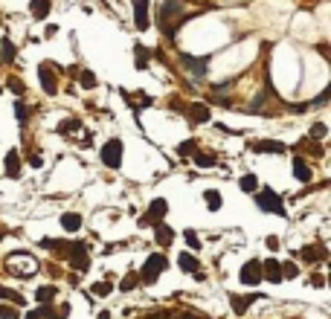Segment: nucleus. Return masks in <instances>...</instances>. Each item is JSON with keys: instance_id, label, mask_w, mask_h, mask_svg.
Here are the masks:
<instances>
[{"instance_id": "nucleus-35", "label": "nucleus", "mask_w": 331, "mask_h": 319, "mask_svg": "<svg viewBox=\"0 0 331 319\" xmlns=\"http://www.w3.org/2000/svg\"><path fill=\"white\" fill-rule=\"evenodd\" d=\"M15 116H18V122L20 125H27V105H24V102H15Z\"/></svg>"}, {"instance_id": "nucleus-29", "label": "nucleus", "mask_w": 331, "mask_h": 319, "mask_svg": "<svg viewBox=\"0 0 331 319\" xmlns=\"http://www.w3.org/2000/svg\"><path fill=\"white\" fill-rule=\"evenodd\" d=\"M79 81H81V87H84V90H93V87H96V76H93L90 70H81V73H79Z\"/></svg>"}, {"instance_id": "nucleus-32", "label": "nucleus", "mask_w": 331, "mask_h": 319, "mask_svg": "<svg viewBox=\"0 0 331 319\" xmlns=\"http://www.w3.org/2000/svg\"><path fill=\"white\" fill-rule=\"evenodd\" d=\"M195 151H197V142L195 140H186V142H180V145H178L180 157H189V154H195Z\"/></svg>"}, {"instance_id": "nucleus-33", "label": "nucleus", "mask_w": 331, "mask_h": 319, "mask_svg": "<svg viewBox=\"0 0 331 319\" xmlns=\"http://www.w3.org/2000/svg\"><path fill=\"white\" fill-rule=\"evenodd\" d=\"M90 290H93V296H107V293L114 290V284H111V282H96Z\"/></svg>"}, {"instance_id": "nucleus-41", "label": "nucleus", "mask_w": 331, "mask_h": 319, "mask_svg": "<svg viewBox=\"0 0 331 319\" xmlns=\"http://www.w3.org/2000/svg\"><path fill=\"white\" fill-rule=\"evenodd\" d=\"M9 87L15 90V93H18V96H24V84H20L18 79H9Z\"/></svg>"}, {"instance_id": "nucleus-25", "label": "nucleus", "mask_w": 331, "mask_h": 319, "mask_svg": "<svg viewBox=\"0 0 331 319\" xmlns=\"http://www.w3.org/2000/svg\"><path fill=\"white\" fill-rule=\"evenodd\" d=\"M238 186H241V192H247V195H253V192L259 189V180H256V174H244Z\"/></svg>"}, {"instance_id": "nucleus-21", "label": "nucleus", "mask_w": 331, "mask_h": 319, "mask_svg": "<svg viewBox=\"0 0 331 319\" xmlns=\"http://www.w3.org/2000/svg\"><path fill=\"white\" fill-rule=\"evenodd\" d=\"M0 61H3V64L15 61V44H12L9 38H3V41H0Z\"/></svg>"}, {"instance_id": "nucleus-19", "label": "nucleus", "mask_w": 331, "mask_h": 319, "mask_svg": "<svg viewBox=\"0 0 331 319\" xmlns=\"http://www.w3.org/2000/svg\"><path fill=\"white\" fill-rule=\"evenodd\" d=\"M189 116H192L195 122H209V107L195 102V105H189Z\"/></svg>"}, {"instance_id": "nucleus-27", "label": "nucleus", "mask_w": 331, "mask_h": 319, "mask_svg": "<svg viewBox=\"0 0 331 319\" xmlns=\"http://www.w3.org/2000/svg\"><path fill=\"white\" fill-rule=\"evenodd\" d=\"M137 284H140V276H137V273H128L125 279L119 282V290H122V293H128V290H134Z\"/></svg>"}, {"instance_id": "nucleus-24", "label": "nucleus", "mask_w": 331, "mask_h": 319, "mask_svg": "<svg viewBox=\"0 0 331 319\" xmlns=\"http://www.w3.org/2000/svg\"><path fill=\"white\" fill-rule=\"evenodd\" d=\"M24 319H53V308H50V305H41V308L29 310Z\"/></svg>"}, {"instance_id": "nucleus-23", "label": "nucleus", "mask_w": 331, "mask_h": 319, "mask_svg": "<svg viewBox=\"0 0 331 319\" xmlns=\"http://www.w3.org/2000/svg\"><path fill=\"white\" fill-rule=\"evenodd\" d=\"M204 200H206V206H209V212H218V209H221V203H224V200H221V195H218L215 189H206Z\"/></svg>"}, {"instance_id": "nucleus-40", "label": "nucleus", "mask_w": 331, "mask_h": 319, "mask_svg": "<svg viewBox=\"0 0 331 319\" xmlns=\"http://www.w3.org/2000/svg\"><path fill=\"white\" fill-rule=\"evenodd\" d=\"M311 287L322 290V287H325V279H322V276H311Z\"/></svg>"}, {"instance_id": "nucleus-11", "label": "nucleus", "mask_w": 331, "mask_h": 319, "mask_svg": "<svg viewBox=\"0 0 331 319\" xmlns=\"http://www.w3.org/2000/svg\"><path fill=\"white\" fill-rule=\"evenodd\" d=\"M250 148L256 154H285L288 145L285 142H276V140H261V142H250Z\"/></svg>"}, {"instance_id": "nucleus-10", "label": "nucleus", "mask_w": 331, "mask_h": 319, "mask_svg": "<svg viewBox=\"0 0 331 319\" xmlns=\"http://www.w3.org/2000/svg\"><path fill=\"white\" fill-rule=\"evenodd\" d=\"M261 279L270 282V284L282 282V264H279L276 258H264V264H261Z\"/></svg>"}, {"instance_id": "nucleus-31", "label": "nucleus", "mask_w": 331, "mask_h": 319, "mask_svg": "<svg viewBox=\"0 0 331 319\" xmlns=\"http://www.w3.org/2000/svg\"><path fill=\"white\" fill-rule=\"evenodd\" d=\"M195 163L201 166V169H212V166L218 163V160H215L212 154H197V151H195Z\"/></svg>"}, {"instance_id": "nucleus-13", "label": "nucleus", "mask_w": 331, "mask_h": 319, "mask_svg": "<svg viewBox=\"0 0 331 319\" xmlns=\"http://www.w3.org/2000/svg\"><path fill=\"white\" fill-rule=\"evenodd\" d=\"M294 177L299 180V183H311V166H308L302 157L294 160Z\"/></svg>"}, {"instance_id": "nucleus-43", "label": "nucleus", "mask_w": 331, "mask_h": 319, "mask_svg": "<svg viewBox=\"0 0 331 319\" xmlns=\"http://www.w3.org/2000/svg\"><path fill=\"white\" fill-rule=\"evenodd\" d=\"M44 35H47V38H53V35H58V27H55V24H53V27H47V32H44Z\"/></svg>"}, {"instance_id": "nucleus-4", "label": "nucleus", "mask_w": 331, "mask_h": 319, "mask_svg": "<svg viewBox=\"0 0 331 319\" xmlns=\"http://www.w3.org/2000/svg\"><path fill=\"white\" fill-rule=\"evenodd\" d=\"M166 212H169V203H166L163 197H154L151 203H148V212H145L137 223H140V226H151V223H160L163 218H166Z\"/></svg>"}, {"instance_id": "nucleus-17", "label": "nucleus", "mask_w": 331, "mask_h": 319, "mask_svg": "<svg viewBox=\"0 0 331 319\" xmlns=\"http://www.w3.org/2000/svg\"><path fill=\"white\" fill-rule=\"evenodd\" d=\"M178 264H180V270H183V273H197V258L192 256V253H180L178 256Z\"/></svg>"}, {"instance_id": "nucleus-22", "label": "nucleus", "mask_w": 331, "mask_h": 319, "mask_svg": "<svg viewBox=\"0 0 331 319\" xmlns=\"http://www.w3.org/2000/svg\"><path fill=\"white\" fill-rule=\"evenodd\" d=\"M299 258H305V261H322L325 258V247H317V244L314 247H305L299 253Z\"/></svg>"}, {"instance_id": "nucleus-14", "label": "nucleus", "mask_w": 331, "mask_h": 319, "mask_svg": "<svg viewBox=\"0 0 331 319\" xmlns=\"http://www.w3.org/2000/svg\"><path fill=\"white\" fill-rule=\"evenodd\" d=\"M256 299H259L256 293H253V296H235V293H230V305H233V310L238 313V316H241L244 310L250 308V302H256Z\"/></svg>"}, {"instance_id": "nucleus-5", "label": "nucleus", "mask_w": 331, "mask_h": 319, "mask_svg": "<svg viewBox=\"0 0 331 319\" xmlns=\"http://www.w3.org/2000/svg\"><path fill=\"white\" fill-rule=\"evenodd\" d=\"M102 163L107 169H119L122 166V142L119 140H111L102 145Z\"/></svg>"}, {"instance_id": "nucleus-20", "label": "nucleus", "mask_w": 331, "mask_h": 319, "mask_svg": "<svg viewBox=\"0 0 331 319\" xmlns=\"http://www.w3.org/2000/svg\"><path fill=\"white\" fill-rule=\"evenodd\" d=\"M171 241H174V230L166 226V223H157V244L160 247H169Z\"/></svg>"}, {"instance_id": "nucleus-7", "label": "nucleus", "mask_w": 331, "mask_h": 319, "mask_svg": "<svg viewBox=\"0 0 331 319\" xmlns=\"http://www.w3.org/2000/svg\"><path fill=\"white\" fill-rule=\"evenodd\" d=\"M131 6H134V27L140 32L151 27V9H148V0H131Z\"/></svg>"}, {"instance_id": "nucleus-18", "label": "nucleus", "mask_w": 331, "mask_h": 319, "mask_svg": "<svg viewBox=\"0 0 331 319\" xmlns=\"http://www.w3.org/2000/svg\"><path fill=\"white\" fill-rule=\"evenodd\" d=\"M61 226H64L67 232H79V230H81V215H76V212L61 215Z\"/></svg>"}, {"instance_id": "nucleus-26", "label": "nucleus", "mask_w": 331, "mask_h": 319, "mask_svg": "<svg viewBox=\"0 0 331 319\" xmlns=\"http://www.w3.org/2000/svg\"><path fill=\"white\" fill-rule=\"evenodd\" d=\"M134 53H137V70H143L145 64H148V58H151V53H148L143 44H137V47H134Z\"/></svg>"}, {"instance_id": "nucleus-34", "label": "nucleus", "mask_w": 331, "mask_h": 319, "mask_svg": "<svg viewBox=\"0 0 331 319\" xmlns=\"http://www.w3.org/2000/svg\"><path fill=\"white\" fill-rule=\"evenodd\" d=\"M296 276H299V267L285 261V264H282V279H296Z\"/></svg>"}, {"instance_id": "nucleus-16", "label": "nucleus", "mask_w": 331, "mask_h": 319, "mask_svg": "<svg viewBox=\"0 0 331 319\" xmlns=\"http://www.w3.org/2000/svg\"><path fill=\"white\" fill-rule=\"evenodd\" d=\"M50 6H53L50 0H32V3H29V12H32L35 20H44L47 15H50Z\"/></svg>"}, {"instance_id": "nucleus-9", "label": "nucleus", "mask_w": 331, "mask_h": 319, "mask_svg": "<svg viewBox=\"0 0 331 319\" xmlns=\"http://www.w3.org/2000/svg\"><path fill=\"white\" fill-rule=\"evenodd\" d=\"M180 61L186 70H192V76L197 79H204L206 73H209V58H195V55H180Z\"/></svg>"}, {"instance_id": "nucleus-8", "label": "nucleus", "mask_w": 331, "mask_h": 319, "mask_svg": "<svg viewBox=\"0 0 331 319\" xmlns=\"http://www.w3.org/2000/svg\"><path fill=\"white\" fill-rule=\"evenodd\" d=\"M241 282L247 284V287H253V284L261 282V261L259 258H250V261L241 267Z\"/></svg>"}, {"instance_id": "nucleus-15", "label": "nucleus", "mask_w": 331, "mask_h": 319, "mask_svg": "<svg viewBox=\"0 0 331 319\" xmlns=\"http://www.w3.org/2000/svg\"><path fill=\"white\" fill-rule=\"evenodd\" d=\"M6 177H12V180L20 177V157H18V151H9V154H6Z\"/></svg>"}, {"instance_id": "nucleus-1", "label": "nucleus", "mask_w": 331, "mask_h": 319, "mask_svg": "<svg viewBox=\"0 0 331 319\" xmlns=\"http://www.w3.org/2000/svg\"><path fill=\"white\" fill-rule=\"evenodd\" d=\"M166 267H169V258L166 256H160V253L148 256L145 258V264H143V270H140V284H154Z\"/></svg>"}, {"instance_id": "nucleus-2", "label": "nucleus", "mask_w": 331, "mask_h": 319, "mask_svg": "<svg viewBox=\"0 0 331 319\" xmlns=\"http://www.w3.org/2000/svg\"><path fill=\"white\" fill-rule=\"evenodd\" d=\"M178 15H180V3H178V0H166V3H163V9H160V29H163V35L174 38V32H178V27H180Z\"/></svg>"}, {"instance_id": "nucleus-36", "label": "nucleus", "mask_w": 331, "mask_h": 319, "mask_svg": "<svg viewBox=\"0 0 331 319\" xmlns=\"http://www.w3.org/2000/svg\"><path fill=\"white\" fill-rule=\"evenodd\" d=\"M0 299H12V302H24V296H20V293H12V290H6V287H0Z\"/></svg>"}, {"instance_id": "nucleus-39", "label": "nucleus", "mask_w": 331, "mask_h": 319, "mask_svg": "<svg viewBox=\"0 0 331 319\" xmlns=\"http://www.w3.org/2000/svg\"><path fill=\"white\" fill-rule=\"evenodd\" d=\"M311 133H314V136H317V140H322V136L328 133V128H325V125H322V122H317V125H314V128H311Z\"/></svg>"}, {"instance_id": "nucleus-28", "label": "nucleus", "mask_w": 331, "mask_h": 319, "mask_svg": "<svg viewBox=\"0 0 331 319\" xmlns=\"http://www.w3.org/2000/svg\"><path fill=\"white\" fill-rule=\"evenodd\" d=\"M35 299L41 302V305H47V302H53V299H55V287H50V284H47V287H38Z\"/></svg>"}, {"instance_id": "nucleus-42", "label": "nucleus", "mask_w": 331, "mask_h": 319, "mask_svg": "<svg viewBox=\"0 0 331 319\" xmlns=\"http://www.w3.org/2000/svg\"><path fill=\"white\" fill-rule=\"evenodd\" d=\"M67 313H70V308H67V305H61V308H58V310L53 313V319H64Z\"/></svg>"}, {"instance_id": "nucleus-30", "label": "nucleus", "mask_w": 331, "mask_h": 319, "mask_svg": "<svg viewBox=\"0 0 331 319\" xmlns=\"http://www.w3.org/2000/svg\"><path fill=\"white\" fill-rule=\"evenodd\" d=\"M183 238H186V244H189V249H192V253H197V249H201V238H197L195 230H186V232H183Z\"/></svg>"}, {"instance_id": "nucleus-45", "label": "nucleus", "mask_w": 331, "mask_h": 319, "mask_svg": "<svg viewBox=\"0 0 331 319\" xmlns=\"http://www.w3.org/2000/svg\"><path fill=\"white\" fill-rule=\"evenodd\" d=\"M145 319H169V313H163L160 310V313H151V316H145Z\"/></svg>"}, {"instance_id": "nucleus-38", "label": "nucleus", "mask_w": 331, "mask_h": 319, "mask_svg": "<svg viewBox=\"0 0 331 319\" xmlns=\"http://www.w3.org/2000/svg\"><path fill=\"white\" fill-rule=\"evenodd\" d=\"M79 128H81L79 119H70V122H64L61 128H58V131H61V133H70V131H79Z\"/></svg>"}, {"instance_id": "nucleus-6", "label": "nucleus", "mask_w": 331, "mask_h": 319, "mask_svg": "<svg viewBox=\"0 0 331 319\" xmlns=\"http://www.w3.org/2000/svg\"><path fill=\"white\" fill-rule=\"evenodd\" d=\"M67 258H70V267H73V270H79V273H84V270L90 267L87 249H84V244H81V241L70 244V249H67Z\"/></svg>"}, {"instance_id": "nucleus-44", "label": "nucleus", "mask_w": 331, "mask_h": 319, "mask_svg": "<svg viewBox=\"0 0 331 319\" xmlns=\"http://www.w3.org/2000/svg\"><path fill=\"white\" fill-rule=\"evenodd\" d=\"M268 247H270V249L279 247V238H276V235H270V238H268Z\"/></svg>"}, {"instance_id": "nucleus-12", "label": "nucleus", "mask_w": 331, "mask_h": 319, "mask_svg": "<svg viewBox=\"0 0 331 319\" xmlns=\"http://www.w3.org/2000/svg\"><path fill=\"white\" fill-rule=\"evenodd\" d=\"M38 79H41V87H44L47 96H55L58 81H55V76L50 73V64H41V67H38Z\"/></svg>"}, {"instance_id": "nucleus-3", "label": "nucleus", "mask_w": 331, "mask_h": 319, "mask_svg": "<svg viewBox=\"0 0 331 319\" xmlns=\"http://www.w3.org/2000/svg\"><path fill=\"white\" fill-rule=\"evenodd\" d=\"M256 206H259L261 212L285 215V203H282V197H279L273 189H261V192H256Z\"/></svg>"}, {"instance_id": "nucleus-37", "label": "nucleus", "mask_w": 331, "mask_h": 319, "mask_svg": "<svg viewBox=\"0 0 331 319\" xmlns=\"http://www.w3.org/2000/svg\"><path fill=\"white\" fill-rule=\"evenodd\" d=\"M0 319H18V308H6V305H0Z\"/></svg>"}]
</instances>
